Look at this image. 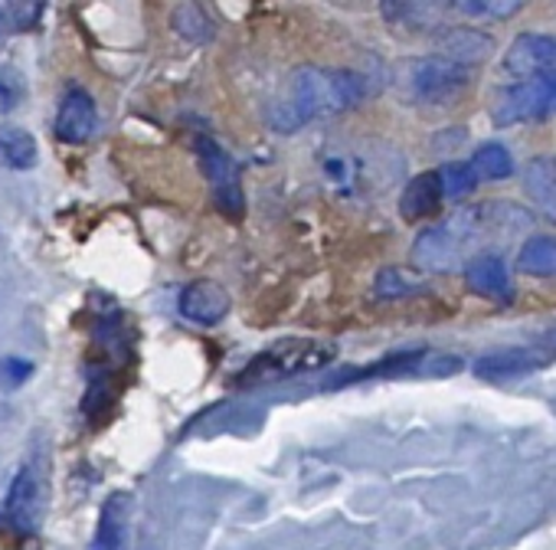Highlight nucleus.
I'll return each mask as SVG.
<instances>
[{
    "instance_id": "nucleus-9",
    "label": "nucleus",
    "mask_w": 556,
    "mask_h": 550,
    "mask_svg": "<svg viewBox=\"0 0 556 550\" xmlns=\"http://www.w3.org/2000/svg\"><path fill=\"white\" fill-rule=\"evenodd\" d=\"M56 138L66 145H86L96 132H99V109L96 99L83 89V86H70L63 92L60 112H56V125H53Z\"/></svg>"
},
{
    "instance_id": "nucleus-21",
    "label": "nucleus",
    "mask_w": 556,
    "mask_h": 550,
    "mask_svg": "<svg viewBox=\"0 0 556 550\" xmlns=\"http://www.w3.org/2000/svg\"><path fill=\"white\" fill-rule=\"evenodd\" d=\"M30 377H34V361L0 358V390H21Z\"/></svg>"
},
{
    "instance_id": "nucleus-5",
    "label": "nucleus",
    "mask_w": 556,
    "mask_h": 550,
    "mask_svg": "<svg viewBox=\"0 0 556 550\" xmlns=\"http://www.w3.org/2000/svg\"><path fill=\"white\" fill-rule=\"evenodd\" d=\"M556 115V73L540 76V79H523L507 89H501L491 118L494 125H523V122H540Z\"/></svg>"
},
{
    "instance_id": "nucleus-4",
    "label": "nucleus",
    "mask_w": 556,
    "mask_h": 550,
    "mask_svg": "<svg viewBox=\"0 0 556 550\" xmlns=\"http://www.w3.org/2000/svg\"><path fill=\"white\" fill-rule=\"evenodd\" d=\"M47 488H50L47 455L37 452L21 465L4 501H0V527L11 537H34L47 514Z\"/></svg>"
},
{
    "instance_id": "nucleus-11",
    "label": "nucleus",
    "mask_w": 556,
    "mask_h": 550,
    "mask_svg": "<svg viewBox=\"0 0 556 550\" xmlns=\"http://www.w3.org/2000/svg\"><path fill=\"white\" fill-rule=\"evenodd\" d=\"M131 517H135V498L128 491H112L102 504L99 527L89 550H128Z\"/></svg>"
},
{
    "instance_id": "nucleus-14",
    "label": "nucleus",
    "mask_w": 556,
    "mask_h": 550,
    "mask_svg": "<svg viewBox=\"0 0 556 550\" xmlns=\"http://www.w3.org/2000/svg\"><path fill=\"white\" fill-rule=\"evenodd\" d=\"M442 200H445V197H442L439 171H426V174H419V177H413V180L406 184V190H403V197H400V213H403V220L416 223V220H422V216H432V213L439 210Z\"/></svg>"
},
{
    "instance_id": "nucleus-18",
    "label": "nucleus",
    "mask_w": 556,
    "mask_h": 550,
    "mask_svg": "<svg viewBox=\"0 0 556 550\" xmlns=\"http://www.w3.org/2000/svg\"><path fill=\"white\" fill-rule=\"evenodd\" d=\"M517 268L533 279H556V236H530L517 252Z\"/></svg>"
},
{
    "instance_id": "nucleus-20",
    "label": "nucleus",
    "mask_w": 556,
    "mask_h": 550,
    "mask_svg": "<svg viewBox=\"0 0 556 550\" xmlns=\"http://www.w3.org/2000/svg\"><path fill=\"white\" fill-rule=\"evenodd\" d=\"M439 184H442L445 200H462L478 187V177L468 164H445L439 167Z\"/></svg>"
},
{
    "instance_id": "nucleus-24",
    "label": "nucleus",
    "mask_w": 556,
    "mask_h": 550,
    "mask_svg": "<svg viewBox=\"0 0 556 550\" xmlns=\"http://www.w3.org/2000/svg\"><path fill=\"white\" fill-rule=\"evenodd\" d=\"M11 34H14V27H11V17H8V4H0V43H4Z\"/></svg>"
},
{
    "instance_id": "nucleus-10",
    "label": "nucleus",
    "mask_w": 556,
    "mask_h": 550,
    "mask_svg": "<svg viewBox=\"0 0 556 550\" xmlns=\"http://www.w3.org/2000/svg\"><path fill=\"white\" fill-rule=\"evenodd\" d=\"M229 305H232L229 292L213 279H197V283L184 286V292L177 299V312L200 328H216L229 315Z\"/></svg>"
},
{
    "instance_id": "nucleus-16",
    "label": "nucleus",
    "mask_w": 556,
    "mask_h": 550,
    "mask_svg": "<svg viewBox=\"0 0 556 550\" xmlns=\"http://www.w3.org/2000/svg\"><path fill=\"white\" fill-rule=\"evenodd\" d=\"M40 161L37 138L21 125H0V164L11 171H30Z\"/></svg>"
},
{
    "instance_id": "nucleus-12",
    "label": "nucleus",
    "mask_w": 556,
    "mask_h": 550,
    "mask_svg": "<svg viewBox=\"0 0 556 550\" xmlns=\"http://www.w3.org/2000/svg\"><path fill=\"white\" fill-rule=\"evenodd\" d=\"M465 283L471 292L484 296V299H494V302H507L514 286H510V272H507V262L494 252L488 255H478L475 262L465 265Z\"/></svg>"
},
{
    "instance_id": "nucleus-1",
    "label": "nucleus",
    "mask_w": 556,
    "mask_h": 550,
    "mask_svg": "<svg viewBox=\"0 0 556 550\" xmlns=\"http://www.w3.org/2000/svg\"><path fill=\"white\" fill-rule=\"evenodd\" d=\"M530 226L533 216L517 203L491 200L478 207H462L442 223L419 233V239L413 242V259L429 272H455L475 262L478 255H488L491 246L527 233Z\"/></svg>"
},
{
    "instance_id": "nucleus-17",
    "label": "nucleus",
    "mask_w": 556,
    "mask_h": 550,
    "mask_svg": "<svg viewBox=\"0 0 556 550\" xmlns=\"http://www.w3.org/2000/svg\"><path fill=\"white\" fill-rule=\"evenodd\" d=\"M543 354L536 351H497V354H488L478 361V377L484 380H501V377H520L533 367H543Z\"/></svg>"
},
{
    "instance_id": "nucleus-6",
    "label": "nucleus",
    "mask_w": 556,
    "mask_h": 550,
    "mask_svg": "<svg viewBox=\"0 0 556 550\" xmlns=\"http://www.w3.org/2000/svg\"><path fill=\"white\" fill-rule=\"evenodd\" d=\"M193 151H197V161H200V167H203V177H206V184H210V193H213L216 207H219L226 216L239 220L242 210H245V193H242V180H239L236 161H232L213 138H206V135H200V138L193 141Z\"/></svg>"
},
{
    "instance_id": "nucleus-3",
    "label": "nucleus",
    "mask_w": 556,
    "mask_h": 550,
    "mask_svg": "<svg viewBox=\"0 0 556 550\" xmlns=\"http://www.w3.org/2000/svg\"><path fill=\"white\" fill-rule=\"evenodd\" d=\"M334 345H325L318 338H282L268 345L265 351H258L242 374H236V387H262V384H275V380H289L308 371H321L334 361Z\"/></svg>"
},
{
    "instance_id": "nucleus-15",
    "label": "nucleus",
    "mask_w": 556,
    "mask_h": 550,
    "mask_svg": "<svg viewBox=\"0 0 556 550\" xmlns=\"http://www.w3.org/2000/svg\"><path fill=\"white\" fill-rule=\"evenodd\" d=\"M439 57L448 60V63H458V66H475L481 60L491 57V37L478 34V30H448L442 40H439Z\"/></svg>"
},
{
    "instance_id": "nucleus-22",
    "label": "nucleus",
    "mask_w": 556,
    "mask_h": 550,
    "mask_svg": "<svg viewBox=\"0 0 556 550\" xmlns=\"http://www.w3.org/2000/svg\"><path fill=\"white\" fill-rule=\"evenodd\" d=\"M24 92H27L24 76L14 66H0V109H4V112L17 109V102L24 99Z\"/></svg>"
},
{
    "instance_id": "nucleus-7",
    "label": "nucleus",
    "mask_w": 556,
    "mask_h": 550,
    "mask_svg": "<svg viewBox=\"0 0 556 550\" xmlns=\"http://www.w3.org/2000/svg\"><path fill=\"white\" fill-rule=\"evenodd\" d=\"M468 83H471L468 70L458 66V63H448V60H442V57L419 60V63L409 70V89H413V96L422 99V102H432V105L452 102Z\"/></svg>"
},
{
    "instance_id": "nucleus-2",
    "label": "nucleus",
    "mask_w": 556,
    "mask_h": 550,
    "mask_svg": "<svg viewBox=\"0 0 556 550\" xmlns=\"http://www.w3.org/2000/svg\"><path fill=\"white\" fill-rule=\"evenodd\" d=\"M364 96H367V83L357 73L308 66L292 76L286 96L271 105L268 118L278 132H299L315 118H328L357 105Z\"/></svg>"
},
{
    "instance_id": "nucleus-19",
    "label": "nucleus",
    "mask_w": 556,
    "mask_h": 550,
    "mask_svg": "<svg viewBox=\"0 0 556 550\" xmlns=\"http://www.w3.org/2000/svg\"><path fill=\"white\" fill-rule=\"evenodd\" d=\"M478 180H504L514 174V161L504 145H481L468 164Z\"/></svg>"
},
{
    "instance_id": "nucleus-8",
    "label": "nucleus",
    "mask_w": 556,
    "mask_h": 550,
    "mask_svg": "<svg viewBox=\"0 0 556 550\" xmlns=\"http://www.w3.org/2000/svg\"><path fill=\"white\" fill-rule=\"evenodd\" d=\"M504 73L514 83L553 76L556 73V37L520 34L504 53Z\"/></svg>"
},
{
    "instance_id": "nucleus-23",
    "label": "nucleus",
    "mask_w": 556,
    "mask_h": 550,
    "mask_svg": "<svg viewBox=\"0 0 556 550\" xmlns=\"http://www.w3.org/2000/svg\"><path fill=\"white\" fill-rule=\"evenodd\" d=\"M458 14H468V17H514L520 11V4H455Z\"/></svg>"
},
{
    "instance_id": "nucleus-13",
    "label": "nucleus",
    "mask_w": 556,
    "mask_h": 550,
    "mask_svg": "<svg viewBox=\"0 0 556 550\" xmlns=\"http://www.w3.org/2000/svg\"><path fill=\"white\" fill-rule=\"evenodd\" d=\"M523 190L546 220H556V154L533 158L523 167Z\"/></svg>"
}]
</instances>
